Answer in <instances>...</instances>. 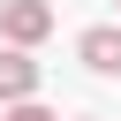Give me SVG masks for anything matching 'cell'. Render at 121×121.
<instances>
[{"label":"cell","instance_id":"obj_1","mask_svg":"<svg viewBox=\"0 0 121 121\" xmlns=\"http://www.w3.org/2000/svg\"><path fill=\"white\" fill-rule=\"evenodd\" d=\"M0 38H8V45L53 38V8H45V0H0Z\"/></svg>","mask_w":121,"mask_h":121},{"label":"cell","instance_id":"obj_2","mask_svg":"<svg viewBox=\"0 0 121 121\" xmlns=\"http://www.w3.org/2000/svg\"><path fill=\"white\" fill-rule=\"evenodd\" d=\"M76 60H83L91 76H121V23H91V30L76 38Z\"/></svg>","mask_w":121,"mask_h":121},{"label":"cell","instance_id":"obj_3","mask_svg":"<svg viewBox=\"0 0 121 121\" xmlns=\"http://www.w3.org/2000/svg\"><path fill=\"white\" fill-rule=\"evenodd\" d=\"M8 98H38V60L30 45H0V106Z\"/></svg>","mask_w":121,"mask_h":121},{"label":"cell","instance_id":"obj_4","mask_svg":"<svg viewBox=\"0 0 121 121\" xmlns=\"http://www.w3.org/2000/svg\"><path fill=\"white\" fill-rule=\"evenodd\" d=\"M0 121H60V113H53V106H38V98H8V106H0Z\"/></svg>","mask_w":121,"mask_h":121},{"label":"cell","instance_id":"obj_5","mask_svg":"<svg viewBox=\"0 0 121 121\" xmlns=\"http://www.w3.org/2000/svg\"><path fill=\"white\" fill-rule=\"evenodd\" d=\"M76 121H98V113H76Z\"/></svg>","mask_w":121,"mask_h":121}]
</instances>
